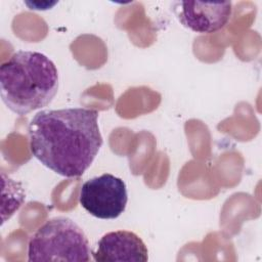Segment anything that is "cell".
Masks as SVG:
<instances>
[{
  "mask_svg": "<svg viewBox=\"0 0 262 262\" xmlns=\"http://www.w3.org/2000/svg\"><path fill=\"white\" fill-rule=\"evenodd\" d=\"M80 205L98 219H116L126 209V183L113 174L104 173L85 181L79 193Z\"/></svg>",
  "mask_w": 262,
  "mask_h": 262,
  "instance_id": "cell-4",
  "label": "cell"
},
{
  "mask_svg": "<svg viewBox=\"0 0 262 262\" xmlns=\"http://www.w3.org/2000/svg\"><path fill=\"white\" fill-rule=\"evenodd\" d=\"M178 20L200 34H212L223 29L232 14V4L225 2L180 1L173 8Z\"/></svg>",
  "mask_w": 262,
  "mask_h": 262,
  "instance_id": "cell-5",
  "label": "cell"
},
{
  "mask_svg": "<svg viewBox=\"0 0 262 262\" xmlns=\"http://www.w3.org/2000/svg\"><path fill=\"white\" fill-rule=\"evenodd\" d=\"M92 256L96 262H146L148 251L143 241L136 233L128 230H116L100 237Z\"/></svg>",
  "mask_w": 262,
  "mask_h": 262,
  "instance_id": "cell-6",
  "label": "cell"
},
{
  "mask_svg": "<svg viewBox=\"0 0 262 262\" xmlns=\"http://www.w3.org/2000/svg\"><path fill=\"white\" fill-rule=\"evenodd\" d=\"M91 249L83 229L71 218L47 220L32 235L28 245V260L89 262Z\"/></svg>",
  "mask_w": 262,
  "mask_h": 262,
  "instance_id": "cell-3",
  "label": "cell"
},
{
  "mask_svg": "<svg viewBox=\"0 0 262 262\" xmlns=\"http://www.w3.org/2000/svg\"><path fill=\"white\" fill-rule=\"evenodd\" d=\"M97 119L98 112L86 107L37 113L28 127L33 156L63 177L83 175L103 143Z\"/></svg>",
  "mask_w": 262,
  "mask_h": 262,
  "instance_id": "cell-1",
  "label": "cell"
},
{
  "mask_svg": "<svg viewBox=\"0 0 262 262\" xmlns=\"http://www.w3.org/2000/svg\"><path fill=\"white\" fill-rule=\"evenodd\" d=\"M57 90V69L41 52L18 50L0 67L1 98L14 114L23 116L47 106Z\"/></svg>",
  "mask_w": 262,
  "mask_h": 262,
  "instance_id": "cell-2",
  "label": "cell"
}]
</instances>
